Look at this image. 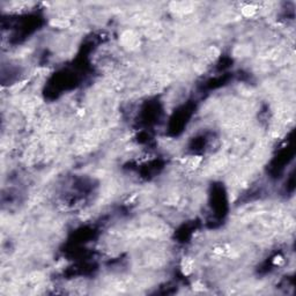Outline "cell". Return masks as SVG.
I'll list each match as a JSON object with an SVG mask.
<instances>
[{
	"instance_id": "obj_1",
	"label": "cell",
	"mask_w": 296,
	"mask_h": 296,
	"mask_svg": "<svg viewBox=\"0 0 296 296\" xmlns=\"http://www.w3.org/2000/svg\"><path fill=\"white\" fill-rule=\"evenodd\" d=\"M182 270H183V273L184 274H190L191 271H192V263L189 262V260H184L182 264Z\"/></svg>"
}]
</instances>
